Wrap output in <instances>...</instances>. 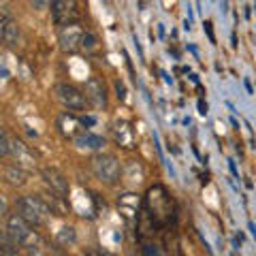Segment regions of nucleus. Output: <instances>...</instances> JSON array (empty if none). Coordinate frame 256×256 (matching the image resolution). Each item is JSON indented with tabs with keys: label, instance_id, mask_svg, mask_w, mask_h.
Instances as JSON below:
<instances>
[{
	"label": "nucleus",
	"instance_id": "obj_21",
	"mask_svg": "<svg viewBox=\"0 0 256 256\" xmlns=\"http://www.w3.org/2000/svg\"><path fill=\"white\" fill-rule=\"evenodd\" d=\"M212 26H214L212 22H205V24H203V28H205V32H207V36H210V43L216 45V36H214V28H212Z\"/></svg>",
	"mask_w": 256,
	"mask_h": 256
},
{
	"label": "nucleus",
	"instance_id": "obj_10",
	"mask_svg": "<svg viewBox=\"0 0 256 256\" xmlns=\"http://www.w3.org/2000/svg\"><path fill=\"white\" fill-rule=\"evenodd\" d=\"M86 96H88V102L94 107V109H107V88L102 84V79L98 77H90L86 82Z\"/></svg>",
	"mask_w": 256,
	"mask_h": 256
},
{
	"label": "nucleus",
	"instance_id": "obj_18",
	"mask_svg": "<svg viewBox=\"0 0 256 256\" xmlns=\"http://www.w3.org/2000/svg\"><path fill=\"white\" fill-rule=\"evenodd\" d=\"M18 248H20V246L15 244L9 235H6V233L2 235V250H0V252H2V256H20Z\"/></svg>",
	"mask_w": 256,
	"mask_h": 256
},
{
	"label": "nucleus",
	"instance_id": "obj_6",
	"mask_svg": "<svg viewBox=\"0 0 256 256\" xmlns=\"http://www.w3.org/2000/svg\"><path fill=\"white\" fill-rule=\"evenodd\" d=\"M84 28L82 24L75 22V24H66L62 26L58 32V43H60V50L64 54H75L77 50H82V38H84Z\"/></svg>",
	"mask_w": 256,
	"mask_h": 256
},
{
	"label": "nucleus",
	"instance_id": "obj_20",
	"mask_svg": "<svg viewBox=\"0 0 256 256\" xmlns=\"http://www.w3.org/2000/svg\"><path fill=\"white\" fill-rule=\"evenodd\" d=\"M30 4H32V9H36V11H45L47 6H52V0H30Z\"/></svg>",
	"mask_w": 256,
	"mask_h": 256
},
{
	"label": "nucleus",
	"instance_id": "obj_4",
	"mask_svg": "<svg viewBox=\"0 0 256 256\" xmlns=\"http://www.w3.org/2000/svg\"><path fill=\"white\" fill-rule=\"evenodd\" d=\"M90 169L96 175V180H100L102 184H109V186L116 184L120 180V175H122V164H120V160L114 154H102V152L92 156Z\"/></svg>",
	"mask_w": 256,
	"mask_h": 256
},
{
	"label": "nucleus",
	"instance_id": "obj_1",
	"mask_svg": "<svg viewBox=\"0 0 256 256\" xmlns=\"http://www.w3.org/2000/svg\"><path fill=\"white\" fill-rule=\"evenodd\" d=\"M146 214L148 218L154 222V226H162L175 220V205L171 194L166 192L164 186H154L150 188L148 196H146Z\"/></svg>",
	"mask_w": 256,
	"mask_h": 256
},
{
	"label": "nucleus",
	"instance_id": "obj_15",
	"mask_svg": "<svg viewBox=\"0 0 256 256\" xmlns=\"http://www.w3.org/2000/svg\"><path fill=\"white\" fill-rule=\"evenodd\" d=\"M75 146L79 150H90V152H100L105 148V139L100 137V134H94V132H82L79 137L75 139Z\"/></svg>",
	"mask_w": 256,
	"mask_h": 256
},
{
	"label": "nucleus",
	"instance_id": "obj_2",
	"mask_svg": "<svg viewBox=\"0 0 256 256\" xmlns=\"http://www.w3.org/2000/svg\"><path fill=\"white\" fill-rule=\"evenodd\" d=\"M4 233L9 235L20 248H24V250H28V248H41V237H38L34 226L24 220L18 212L6 216Z\"/></svg>",
	"mask_w": 256,
	"mask_h": 256
},
{
	"label": "nucleus",
	"instance_id": "obj_7",
	"mask_svg": "<svg viewBox=\"0 0 256 256\" xmlns=\"http://www.w3.org/2000/svg\"><path fill=\"white\" fill-rule=\"evenodd\" d=\"M52 18L56 26H66V24H75L79 18L77 0H52Z\"/></svg>",
	"mask_w": 256,
	"mask_h": 256
},
{
	"label": "nucleus",
	"instance_id": "obj_19",
	"mask_svg": "<svg viewBox=\"0 0 256 256\" xmlns=\"http://www.w3.org/2000/svg\"><path fill=\"white\" fill-rule=\"evenodd\" d=\"M58 242L60 244H73L75 242V228L73 226H62L58 230Z\"/></svg>",
	"mask_w": 256,
	"mask_h": 256
},
{
	"label": "nucleus",
	"instance_id": "obj_12",
	"mask_svg": "<svg viewBox=\"0 0 256 256\" xmlns=\"http://www.w3.org/2000/svg\"><path fill=\"white\" fill-rule=\"evenodd\" d=\"M118 207H120V214H122L130 224L139 220L141 201H139L137 194H132V192H126V194H122L118 198Z\"/></svg>",
	"mask_w": 256,
	"mask_h": 256
},
{
	"label": "nucleus",
	"instance_id": "obj_22",
	"mask_svg": "<svg viewBox=\"0 0 256 256\" xmlns=\"http://www.w3.org/2000/svg\"><path fill=\"white\" fill-rule=\"evenodd\" d=\"M116 90H118V98L120 100H126V88L122 82H116Z\"/></svg>",
	"mask_w": 256,
	"mask_h": 256
},
{
	"label": "nucleus",
	"instance_id": "obj_28",
	"mask_svg": "<svg viewBox=\"0 0 256 256\" xmlns=\"http://www.w3.org/2000/svg\"><path fill=\"white\" fill-rule=\"evenodd\" d=\"M246 88H248V92H250V94L254 92V90H252V84H250V82H248V79H246Z\"/></svg>",
	"mask_w": 256,
	"mask_h": 256
},
{
	"label": "nucleus",
	"instance_id": "obj_23",
	"mask_svg": "<svg viewBox=\"0 0 256 256\" xmlns=\"http://www.w3.org/2000/svg\"><path fill=\"white\" fill-rule=\"evenodd\" d=\"M86 256H109L105 250H98V248H92V250H88Z\"/></svg>",
	"mask_w": 256,
	"mask_h": 256
},
{
	"label": "nucleus",
	"instance_id": "obj_8",
	"mask_svg": "<svg viewBox=\"0 0 256 256\" xmlns=\"http://www.w3.org/2000/svg\"><path fill=\"white\" fill-rule=\"evenodd\" d=\"M0 36H2V43L9 50H18L22 45V28L18 20L9 18L6 9H2V18H0Z\"/></svg>",
	"mask_w": 256,
	"mask_h": 256
},
{
	"label": "nucleus",
	"instance_id": "obj_3",
	"mask_svg": "<svg viewBox=\"0 0 256 256\" xmlns=\"http://www.w3.org/2000/svg\"><path fill=\"white\" fill-rule=\"evenodd\" d=\"M18 214L26 222H30L34 228L47 224V220L52 218V210L45 203L43 196H20L18 198Z\"/></svg>",
	"mask_w": 256,
	"mask_h": 256
},
{
	"label": "nucleus",
	"instance_id": "obj_16",
	"mask_svg": "<svg viewBox=\"0 0 256 256\" xmlns=\"http://www.w3.org/2000/svg\"><path fill=\"white\" fill-rule=\"evenodd\" d=\"M122 175H124V180L130 184H141L146 180V171H143V166L137 160H126V164L122 166Z\"/></svg>",
	"mask_w": 256,
	"mask_h": 256
},
{
	"label": "nucleus",
	"instance_id": "obj_5",
	"mask_svg": "<svg viewBox=\"0 0 256 256\" xmlns=\"http://www.w3.org/2000/svg\"><path fill=\"white\" fill-rule=\"evenodd\" d=\"M56 96L68 111H84L86 105H90L86 92H82L73 84H58L56 86Z\"/></svg>",
	"mask_w": 256,
	"mask_h": 256
},
{
	"label": "nucleus",
	"instance_id": "obj_9",
	"mask_svg": "<svg viewBox=\"0 0 256 256\" xmlns=\"http://www.w3.org/2000/svg\"><path fill=\"white\" fill-rule=\"evenodd\" d=\"M56 126H58V130L62 137H66V139H77L84 130V122H82V118L75 116V114H70V111H64V114H60L58 118H56Z\"/></svg>",
	"mask_w": 256,
	"mask_h": 256
},
{
	"label": "nucleus",
	"instance_id": "obj_11",
	"mask_svg": "<svg viewBox=\"0 0 256 256\" xmlns=\"http://www.w3.org/2000/svg\"><path fill=\"white\" fill-rule=\"evenodd\" d=\"M41 175H43V180H45L47 186H50L52 192H56V194H62V196H66V198H68V194H70L68 180L64 178V175H62L58 169L45 166V169H41Z\"/></svg>",
	"mask_w": 256,
	"mask_h": 256
},
{
	"label": "nucleus",
	"instance_id": "obj_24",
	"mask_svg": "<svg viewBox=\"0 0 256 256\" xmlns=\"http://www.w3.org/2000/svg\"><path fill=\"white\" fill-rule=\"evenodd\" d=\"M26 256H45L41 248H28L26 250Z\"/></svg>",
	"mask_w": 256,
	"mask_h": 256
},
{
	"label": "nucleus",
	"instance_id": "obj_27",
	"mask_svg": "<svg viewBox=\"0 0 256 256\" xmlns=\"http://www.w3.org/2000/svg\"><path fill=\"white\" fill-rule=\"evenodd\" d=\"M228 166H230V171H233V175H237V166H235L233 160H228Z\"/></svg>",
	"mask_w": 256,
	"mask_h": 256
},
{
	"label": "nucleus",
	"instance_id": "obj_26",
	"mask_svg": "<svg viewBox=\"0 0 256 256\" xmlns=\"http://www.w3.org/2000/svg\"><path fill=\"white\" fill-rule=\"evenodd\" d=\"M82 122H84V126H92V124L96 122V120H94V118H86V116H84V118H82Z\"/></svg>",
	"mask_w": 256,
	"mask_h": 256
},
{
	"label": "nucleus",
	"instance_id": "obj_29",
	"mask_svg": "<svg viewBox=\"0 0 256 256\" xmlns=\"http://www.w3.org/2000/svg\"><path fill=\"white\" fill-rule=\"evenodd\" d=\"M254 6H256V4H254Z\"/></svg>",
	"mask_w": 256,
	"mask_h": 256
},
{
	"label": "nucleus",
	"instance_id": "obj_25",
	"mask_svg": "<svg viewBox=\"0 0 256 256\" xmlns=\"http://www.w3.org/2000/svg\"><path fill=\"white\" fill-rule=\"evenodd\" d=\"M198 114H201V116H207V102L201 98V100H198Z\"/></svg>",
	"mask_w": 256,
	"mask_h": 256
},
{
	"label": "nucleus",
	"instance_id": "obj_13",
	"mask_svg": "<svg viewBox=\"0 0 256 256\" xmlns=\"http://www.w3.org/2000/svg\"><path fill=\"white\" fill-rule=\"evenodd\" d=\"M114 139L118 146H122L126 150H130L134 148V130H132V126L126 122V120H116L114 122Z\"/></svg>",
	"mask_w": 256,
	"mask_h": 256
},
{
	"label": "nucleus",
	"instance_id": "obj_14",
	"mask_svg": "<svg viewBox=\"0 0 256 256\" xmlns=\"http://www.w3.org/2000/svg\"><path fill=\"white\" fill-rule=\"evenodd\" d=\"M2 175H4V182L9 184V186H15V188L26 186V182H28V173L24 171V166H20V164L6 162L2 166Z\"/></svg>",
	"mask_w": 256,
	"mask_h": 256
},
{
	"label": "nucleus",
	"instance_id": "obj_17",
	"mask_svg": "<svg viewBox=\"0 0 256 256\" xmlns=\"http://www.w3.org/2000/svg\"><path fill=\"white\" fill-rule=\"evenodd\" d=\"M98 47H100L98 36H96L92 30H86V32H84V38H82V52L94 54V52H98Z\"/></svg>",
	"mask_w": 256,
	"mask_h": 256
}]
</instances>
